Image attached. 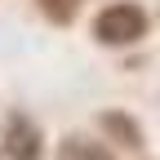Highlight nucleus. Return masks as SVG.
I'll return each instance as SVG.
<instances>
[{
	"mask_svg": "<svg viewBox=\"0 0 160 160\" xmlns=\"http://www.w3.org/2000/svg\"><path fill=\"white\" fill-rule=\"evenodd\" d=\"M147 31H151V18H147L142 5H133V0H111V5H102L98 18H93V40L107 45V49H129L138 40H147Z\"/></svg>",
	"mask_w": 160,
	"mask_h": 160,
	"instance_id": "f257e3e1",
	"label": "nucleus"
},
{
	"mask_svg": "<svg viewBox=\"0 0 160 160\" xmlns=\"http://www.w3.org/2000/svg\"><path fill=\"white\" fill-rule=\"evenodd\" d=\"M0 156L5 160H45V133L27 111H9L0 129Z\"/></svg>",
	"mask_w": 160,
	"mask_h": 160,
	"instance_id": "f03ea898",
	"label": "nucleus"
},
{
	"mask_svg": "<svg viewBox=\"0 0 160 160\" xmlns=\"http://www.w3.org/2000/svg\"><path fill=\"white\" fill-rule=\"evenodd\" d=\"M98 129H102L116 147H129V151L142 147V129H138V120H133V116H125V111H116V107L98 116Z\"/></svg>",
	"mask_w": 160,
	"mask_h": 160,
	"instance_id": "7ed1b4c3",
	"label": "nucleus"
},
{
	"mask_svg": "<svg viewBox=\"0 0 160 160\" xmlns=\"http://www.w3.org/2000/svg\"><path fill=\"white\" fill-rule=\"evenodd\" d=\"M58 160H116L98 138H85V133H67L58 142Z\"/></svg>",
	"mask_w": 160,
	"mask_h": 160,
	"instance_id": "20e7f679",
	"label": "nucleus"
},
{
	"mask_svg": "<svg viewBox=\"0 0 160 160\" xmlns=\"http://www.w3.org/2000/svg\"><path fill=\"white\" fill-rule=\"evenodd\" d=\"M36 5H40V13H45L53 27H71L76 13H80V0H36Z\"/></svg>",
	"mask_w": 160,
	"mask_h": 160,
	"instance_id": "39448f33",
	"label": "nucleus"
}]
</instances>
